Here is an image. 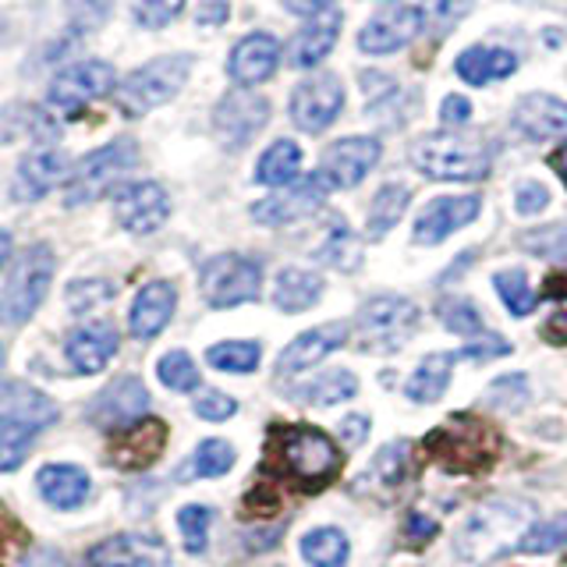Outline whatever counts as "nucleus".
Listing matches in <instances>:
<instances>
[{"label":"nucleus","mask_w":567,"mask_h":567,"mask_svg":"<svg viewBox=\"0 0 567 567\" xmlns=\"http://www.w3.org/2000/svg\"><path fill=\"white\" fill-rule=\"evenodd\" d=\"M532 528V507L525 501H486L457 528V557L465 564H486L518 549Z\"/></svg>","instance_id":"f257e3e1"},{"label":"nucleus","mask_w":567,"mask_h":567,"mask_svg":"<svg viewBox=\"0 0 567 567\" xmlns=\"http://www.w3.org/2000/svg\"><path fill=\"white\" fill-rule=\"evenodd\" d=\"M270 457H274V465L301 489L323 486L327 478L337 472V465H341V454H337L333 440L319 430H309V425L274 430Z\"/></svg>","instance_id":"f03ea898"},{"label":"nucleus","mask_w":567,"mask_h":567,"mask_svg":"<svg viewBox=\"0 0 567 567\" xmlns=\"http://www.w3.org/2000/svg\"><path fill=\"white\" fill-rule=\"evenodd\" d=\"M412 164L436 182H478L489 174V150L475 135H425L412 146Z\"/></svg>","instance_id":"7ed1b4c3"},{"label":"nucleus","mask_w":567,"mask_h":567,"mask_svg":"<svg viewBox=\"0 0 567 567\" xmlns=\"http://www.w3.org/2000/svg\"><path fill=\"white\" fill-rule=\"evenodd\" d=\"M188 68H192V61L185 58V53H174V58H156L150 64L135 68L114 93L117 111L124 117L150 114L153 106L177 96V89H182L185 79H188Z\"/></svg>","instance_id":"20e7f679"},{"label":"nucleus","mask_w":567,"mask_h":567,"mask_svg":"<svg viewBox=\"0 0 567 567\" xmlns=\"http://www.w3.org/2000/svg\"><path fill=\"white\" fill-rule=\"evenodd\" d=\"M50 277H53V252L50 245H32L22 252V259L14 262V270L4 284V295H0V319L11 327H22L25 319L40 309V301L50 291Z\"/></svg>","instance_id":"39448f33"},{"label":"nucleus","mask_w":567,"mask_h":567,"mask_svg":"<svg viewBox=\"0 0 567 567\" xmlns=\"http://www.w3.org/2000/svg\"><path fill=\"white\" fill-rule=\"evenodd\" d=\"M419 327V309L401 295L369 298L359 312V341L365 351H398Z\"/></svg>","instance_id":"423d86ee"},{"label":"nucleus","mask_w":567,"mask_h":567,"mask_svg":"<svg viewBox=\"0 0 567 567\" xmlns=\"http://www.w3.org/2000/svg\"><path fill=\"white\" fill-rule=\"evenodd\" d=\"M135 159H138V150H135L132 138H117V142H111V146L89 153L68 177L64 203L68 206H82V203L100 199V195L111 188L117 177L135 164Z\"/></svg>","instance_id":"0eeeda50"},{"label":"nucleus","mask_w":567,"mask_h":567,"mask_svg":"<svg viewBox=\"0 0 567 567\" xmlns=\"http://www.w3.org/2000/svg\"><path fill=\"white\" fill-rule=\"evenodd\" d=\"M199 284H203V298L213 309H230L259 295L262 266L245 256H217L203 266Z\"/></svg>","instance_id":"6e6552de"},{"label":"nucleus","mask_w":567,"mask_h":567,"mask_svg":"<svg viewBox=\"0 0 567 567\" xmlns=\"http://www.w3.org/2000/svg\"><path fill=\"white\" fill-rule=\"evenodd\" d=\"M114 89V68L106 61H82L61 71L50 85L47 103L64 117H79L89 103H96Z\"/></svg>","instance_id":"1a4fd4ad"},{"label":"nucleus","mask_w":567,"mask_h":567,"mask_svg":"<svg viewBox=\"0 0 567 567\" xmlns=\"http://www.w3.org/2000/svg\"><path fill=\"white\" fill-rule=\"evenodd\" d=\"M425 447L436 461H443L447 468H461V472H472V468H483L486 461L496 451V436L486 422L478 419H461L457 430H436Z\"/></svg>","instance_id":"9d476101"},{"label":"nucleus","mask_w":567,"mask_h":567,"mask_svg":"<svg viewBox=\"0 0 567 567\" xmlns=\"http://www.w3.org/2000/svg\"><path fill=\"white\" fill-rule=\"evenodd\" d=\"M150 408V390L142 386L138 377H117L114 383H106L100 394L89 404V422L100 430H128V425L142 422Z\"/></svg>","instance_id":"9b49d317"},{"label":"nucleus","mask_w":567,"mask_h":567,"mask_svg":"<svg viewBox=\"0 0 567 567\" xmlns=\"http://www.w3.org/2000/svg\"><path fill=\"white\" fill-rule=\"evenodd\" d=\"M330 185L323 182V174H312V177H298L284 192L270 195L252 206V217L266 227H284V224H295L301 217H309L319 206H323Z\"/></svg>","instance_id":"f8f14e48"},{"label":"nucleus","mask_w":567,"mask_h":567,"mask_svg":"<svg viewBox=\"0 0 567 567\" xmlns=\"http://www.w3.org/2000/svg\"><path fill=\"white\" fill-rule=\"evenodd\" d=\"M344 106V89L333 75H319L301 82L291 93V121L301 132H323L337 121Z\"/></svg>","instance_id":"ddd939ff"},{"label":"nucleus","mask_w":567,"mask_h":567,"mask_svg":"<svg viewBox=\"0 0 567 567\" xmlns=\"http://www.w3.org/2000/svg\"><path fill=\"white\" fill-rule=\"evenodd\" d=\"M377 159H380V142L377 138H365V135L341 138V142H333V146L327 150L319 174H323V182L330 188H354L372 167H377Z\"/></svg>","instance_id":"4468645a"},{"label":"nucleus","mask_w":567,"mask_h":567,"mask_svg":"<svg viewBox=\"0 0 567 567\" xmlns=\"http://www.w3.org/2000/svg\"><path fill=\"white\" fill-rule=\"evenodd\" d=\"M114 213L124 230H132V235H150V230H156L167 220L171 199L156 182H138V185H128L117 192Z\"/></svg>","instance_id":"2eb2a0df"},{"label":"nucleus","mask_w":567,"mask_h":567,"mask_svg":"<svg viewBox=\"0 0 567 567\" xmlns=\"http://www.w3.org/2000/svg\"><path fill=\"white\" fill-rule=\"evenodd\" d=\"M171 554L159 539L150 536H114L85 554L82 567H167Z\"/></svg>","instance_id":"dca6fc26"},{"label":"nucleus","mask_w":567,"mask_h":567,"mask_svg":"<svg viewBox=\"0 0 567 567\" xmlns=\"http://www.w3.org/2000/svg\"><path fill=\"white\" fill-rule=\"evenodd\" d=\"M348 337H351V330H348V323H341V319H337V323H323V327H316L309 333H301L288 348H284V354L277 359V372H280V377H298L301 369H312L316 362H323L330 351L344 348Z\"/></svg>","instance_id":"f3484780"},{"label":"nucleus","mask_w":567,"mask_h":567,"mask_svg":"<svg viewBox=\"0 0 567 567\" xmlns=\"http://www.w3.org/2000/svg\"><path fill=\"white\" fill-rule=\"evenodd\" d=\"M164 443H167L164 422L146 419V422L128 425V430H117L111 436V447H106V454H111V465H117V468H146L159 457Z\"/></svg>","instance_id":"a211bd4d"},{"label":"nucleus","mask_w":567,"mask_h":567,"mask_svg":"<svg viewBox=\"0 0 567 567\" xmlns=\"http://www.w3.org/2000/svg\"><path fill=\"white\" fill-rule=\"evenodd\" d=\"M266 117H270V103L262 96L230 93L227 100H220L213 124H217V135L224 138V146H245V142L266 124Z\"/></svg>","instance_id":"6ab92c4d"},{"label":"nucleus","mask_w":567,"mask_h":567,"mask_svg":"<svg viewBox=\"0 0 567 567\" xmlns=\"http://www.w3.org/2000/svg\"><path fill=\"white\" fill-rule=\"evenodd\" d=\"M53 422H58V404L47 394H40V390H32L25 383H11L0 390V425L40 433Z\"/></svg>","instance_id":"aec40b11"},{"label":"nucleus","mask_w":567,"mask_h":567,"mask_svg":"<svg viewBox=\"0 0 567 567\" xmlns=\"http://www.w3.org/2000/svg\"><path fill=\"white\" fill-rule=\"evenodd\" d=\"M475 217H478V195H447V199H436L415 220V241L436 245L447 235H454L457 227L472 224Z\"/></svg>","instance_id":"412c9836"},{"label":"nucleus","mask_w":567,"mask_h":567,"mask_svg":"<svg viewBox=\"0 0 567 567\" xmlns=\"http://www.w3.org/2000/svg\"><path fill=\"white\" fill-rule=\"evenodd\" d=\"M117 351V330L114 323H106V319H93V323H85L79 330H71L68 344H64V354L75 372H100L106 362L114 359Z\"/></svg>","instance_id":"4be33fe9"},{"label":"nucleus","mask_w":567,"mask_h":567,"mask_svg":"<svg viewBox=\"0 0 567 567\" xmlns=\"http://www.w3.org/2000/svg\"><path fill=\"white\" fill-rule=\"evenodd\" d=\"M277 64H280V47H277L274 35L252 32V35H245L235 50H230L227 71H230V79H235L238 85H259V82H266L274 75Z\"/></svg>","instance_id":"5701e85b"},{"label":"nucleus","mask_w":567,"mask_h":567,"mask_svg":"<svg viewBox=\"0 0 567 567\" xmlns=\"http://www.w3.org/2000/svg\"><path fill=\"white\" fill-rule=\"evenodd\" d=\"M174 306H177V291L167 280L146 284V288H142L132 301V319H128L132 333L138 337V341H150V337H156L171 323Z\"/></svg>","instance_id":"b1692460"},{"label":"nucleus","mask_w":567,"mask_h":567,"mask_svg":"<svg viewBox=\"0 0 567 567\" xmlns=\"http://www.w3.org/2000/svg\"><path fill=\"white\" fill-rule=\"evenodd\" d=\"M419 22H422V14L415 8H390L380 18H372V22L359 32V47L365 53L401 50L419 32Z\"/></svg>","instance_id":"393cba45"},{"label":"nucleus","mask_w":567,"mask_h":567,"mask_svg":"<svg viewBox=\"0 0 567 567\" xmlns=\"http://www.w3.org/2000/svg\"><path fill=\"white\" fill-rule=\"evenodd\" d=\"M68 171V159L58 150H40V153H29L22 164H18L14 174V199L18 203H32L47 195L53 185L61 182Z\"/></svg>","instance_id":"a878e982"},{"label":"nucleus","mask_w":567,"mask_h":567,"mask_svg":"<svg viewBox=\"0 0 567 567\" xmlns=\"http://www.w3.org/2000/svg\"><path fill=\"white\" fill-rule=\"evenodd\" d=\"M514 124L528 135V138H557L567 135V103L554 100V96H543V93H532L518 103L514 111Z\"/></svg>","instance_id":"bb28decb"},{"label":"nucleus","mask_w":567,"mask_h":567,"mask_svg":"<svg viewBox=\"0 0 567 567\" xmlns=\"http://www.w3.org/2000/svg\"><path fill=\"white\" fill-rule=\"evenodd\" d=\"M337 32H341V14H323V18H316V22H309L288 47L291 68H312L323 61L337 43Z\"/></svg>","instance_id":"cd10ccee"},{"label":"nucleus","mask_w":567,"mask_h":567,"mask_svg":"<svg viewBox=\"0 0 567 567\" xmlns=\"http://www.w3.org/2000/svg\"><path fill=\"white\" fill-rule=\"evenodd\" d=\"M35 486H40L43 501L50 507L71 511L89 496V475L75 465H47L40 478H35Z\"/></svg>","instance_id":"c85d7f7f"},{"label":"nucleus","mask_w":567,"mask_h":567,"mask_svg":"<svg viewBox=\"0 0 567 567\" xmlns=\"http://www.w3.org/2000/svg\"><path fill=\"white\" fill-rule=\"evenodd\" d=\"M457 362V354H425V359L419 362V369L412 372V380L404 383V398L415 401V404H433L443 390H447L451 383V369Z\"/></svg>","instance_id":"c756f323"},{"label":"nucleus","mask_w":567,"mask_h":567,"mask_svg":"<svg viewBox=\"0 0 567 567\" xmlns=\"http://www.w3.org/2000/svg\"><path fill=\"white\" fill-rule=\"evenodd\" d=\"M514 68H518V58H514L511 50H486V47L465 50L454 64V71L468 85H486L493 79H507Z\"/></svg>","instance_id":"7c9ffc66"},{"label":"nucleus","mask_w":567,"mask_h":567,"mask_svg":"<svg viewBox=\"0 0 567 567\" xmlns=\"http://www.w3.org/2000/svg\"><path fill=\"white\" fill-rule=\"evenodd\" d=\"M319 295H323V277L309 274V270H284L277 277V291L274 301L284 312H306L309 306H316Z\"/></svg>","instance_id":"2f4dec72"},{"label":"nucleus","mask_w":567,"mask_h":567,"mask_svg":"<svg viewBox=\"0 0 567 567\" xmlns=\"http://www.w3.org/2000/svg\"><path fill=\"white\" fill-rule=\"evenodd\" d=\"M298 167H301V150L295 146V142L280 138L274 142L270 150H266L259 156V167H256V182L262 185H291L298 177Z\"/></svg>","instance_id":"473e14b6"},{"label":"nucleus","mask_w":567,"mask_h":567,"mask_svg":"<svg viewBox=\"0 0 567 567\" xmlns=\"http://www.w3.org/2000/svg\"><path fill=\"white\" fill-rule=\"evenodd\" d=\"M354 390H359V380H354L351 372H327V377L312 380L309 386H298L295 398L312 408H330V404L348 401Z\"/></svg>","instance_id":"72a5a7b5"},{"label":"nucleus","mask_w":567,"mask_h":567,"mask_svg":"<svg viewBox=\"0 0 567 567\" xmlns=\"http://www.w3.org/2000/svg\"><path fill=\"white\" fill-rule=\"evenodd\" d=\"M301 557L312 567H344L348 560V539L337 528H312L301 539Z\"/></svg>","instance_id":"f704fd0d"},{"label":"nucleus","mask_w":567,"mask_h":567,"mask_svg":"<svg viewBox=\"0 0 567 567\" xmlns=\"http://www.w3.org/2000/svg\"><path fill=\"white\" fill-rule=\"evenodd\" d=\"M408 209V188L404 185H383L377 192L369 209V235L372 238H383L390 227H394Z\"/></svg>","instance_id":"c9c22d12"},{"label":"nucleus","mask_w":567,"mask_h":567,"mask_svg":"<svg viewBox=\"0 0 567 567\" xmlns=\"http://www.w3.org/2000/svg\"><path fill=\"white\" fill-rule=\"evenodd\" d=\"M230 465H235V447H230V443H224V440H206V443H199V447H195L192 465L182 475L185 478H192V475L213 478V475L230 472Z\"/></svg>","instance_id":"e433bc0d"},{"label":"nucleus","mask_w":567,"mask_h":567,"mask_svg":"<svg viewBox=\"0 0 567 567\" xmlns=\"http://www.w3.org/2000/svg\"><path fill=\"white\" fill-rule=\"evenodd\" d=\"M316 259L337 266V270H359V262H362V241L354 238L348 227H333L330 238L319 245Z\"/></svg>","instance_id":"4c0bfd02"},{"label":"nucleus","mask_w":567,"mask_h":567,"mask_svg":"<svg viewBox=\"0 0 567 567\" xmlns=\"http://www.w3.org/2000/svg\"><path fill=\"white\" fill-rule=\"evenodd\" d=\"M206 359L213 369L220 372H252L259 365V344L252 341H224V344H213L206 351Z\"/></svg>","instance_id":"58836bf2"},{"label":"nucleus","mask_w":567,"mask_h":567,"mask_svg":"<svg viewBox=\"0 0 567 567\" xmlns=\"http://www.w3.org/2000/svg\"><path fill=\"white\" fill-rule=\"evenodd\" d=\"M518 245L532 256L554 259V262H567V224H554V227H539V230H525L518 238Z\"/></svg>","instance_id":"ea45409f"},{"label":"nucleus","mask_w":567,"mask_h":567,"mask_svg":"<svg viewBox=\"0 0 567 567\" xmlns=\"http://www.w3.org/2000/svg\"><path fill=\"white\" fill-rule=\"evenodd\" d=\"M546 298L554 301V312L546 316L543 337L549 344H567V274L546 280Z\"/></svg>","instance_id":"a19ab883"},{"label":"nucleus","mask_w":567,"mask_h":567,"mask_svg":"<svg viewBox=\"0 0 567 567\" xmlns=\"http://www.w3.org/2000/svg\"><path fill=\"white\" fill-rule=\"evenodd\" d=\"M496 291H501L504 306L511 309V316H528L532 309H536V295L528 291V280L522 270H501L493 277Z\"/></svg>","instance_id":"79ce46f5"},{"label":"nucleus","mask_w":567,"mask_h":567,"mask_svg":"<svg viewBox=\"0 0 567 567\" xmlns=\"http://www.w3.org/2000/svg\"><path fill=\"white\" fill-rule=\"evenodd\" d=\"M209 522H213V511L199 507V504H188L177 511V528H182L188 554H203L206 549V536H209Z\"/></svg>","instance_id":"37998d69"},{"label":"nucleus","mask_w":567,"mask_h":567,"mask_svg":"<svg viewBox=\"0 0 567 567\" xmlns=\"http://www.w3.org/2000/svg\"><path fill=\"white\" fill-rule=\"evenodd\" d=\"M159 380H164V386L171 390H192V386H199V372H195V362L188 359L185 351H171L159 359Z\"/></svg>","instance_id":"c03bdc74"},{"label":"nucleus","mask_w":567,"mask_h":567,"mask_svg":"<svg viewBox=\"0 0 567 567\" xmlns=\"http://www.w3.org/2000/svg\"><path fill=\"white\" fill-rule=\"evenodd\" d=\"M408 475V443H386V447L372 461V478H380L383 486H398Z\"/></svg>","instance_id":"a18cd8bd"},{"label":"nucleus","mask_w":567,"mask_h":567,"mask_svg":"<svg viewBox=\"0 0 567 567\" xmlns=\"http://www.w3.org/2000/svg\"><path fill=\"white\" fill-rule=\"evenodd\" d=\"M440 319H443V327L461 333V337H472V333H483V319H478L475 306L465 298H447L440 306Z\"/></svg>","instance_id":"49530a36"},{"label":"nucleus","mask_w":567,"mask_h":567,"mask_svg":"<svg viewBox=\"0 0 567 567\" xmlns=\"http://www.w3.org/2000/svg\"><path fill=\"white\" fill-rule=\"evenodd\" d=\"M35 433L29 430H14V425H0V472H14L25 461L32 447Z\"/></svg>","instance_id":"de8ad7c7"},{"label":"nucleus","mask_w":567,"mask_h":567,"mask_svg":"<svg viewBox=\"0 0 567 567\" xmlns=\"http://www.w3.org/2000/svg\"><path fill=\"white\" fill-rule=\"evenodd\" d=\"M185 0H135L132 11H135V22L146 25V29H164L167 22H174L182 14Z\"/></svg>","instance_id":"09e8293b"},{"label":"nucleus","mask_w":567,"mask_h":567,"mask_svg":"<svg viewBox=\"0 0 567 567\" xmlns=\"http://www.w3.org/2000/svg\"><path fill=\"white\" fill-rule=\"evenodd\" d=\"M567 539V518H554V522H543V525H532L522 539L525 554H546Z\"/></svg>","instance_id":"8fccbe9b"},{"label":"nucleus","mask_w":567,"mask_h":567,"mask_svg":"<svg viewBox=\"0 0 567 567\" xmlns=\"http://www.w3.org/2000/svg\"><path fill=\"white\" fill-rule=\"evenodd\" d=\"M114 298V288L106 280H75L68 288V306L75 312H85V309H96L103 301Z\"/></svg>","instance_id":"3c124183"},{"label":"nucleus","mask_w":567,"mask_h":567,"mask_svg":"<svg viewBox=\"0 0 567 567\" xmlns=\"http://www.w3.org/2000/svg\"><path fill=\"white\" fill-rule=\"evenodd\" d=\"M489 401L496 408H522L528 401L525 377H518V372H511V377H501V380L489 386Z\"/></svg>","instance_id":"603ef678"},{"label":"nucleus","mask_w":567,"mask_h":567,"mask_svg":"<svg viewBox=\"0 0 567 567\" xmlns=\"http://www.w3.org/2000/svg\"><path fill=\"white\" fill-rule=\"evenodd\" d=\"M235 412H238L235 398L220 394V390H206V394L195 398V415H199V419H209V422H224V419H230Z\"/></svg>","instance_id":"864d4df0"},{"label":"nucleus","mask_w":567,"mask_h":567,"mask_svg":"<svg viewBox=\"0 0 567 567\" xmlns=\"http://www.w3.org/2000/svg\"><path fill=\"white\" fill-rule=\"evenodd\" d=\"M472 11V0H433L430 8V18L440 25V29H451L454 22H461Z\"/></svg>","instance_id":"5fc2aeb1"},{"label":"nucleus","mask_w":567,"mask_h":567,"mask_svg":"<svg viewBox=\"0 0 567 567\" xmlns=\"http://www.w3.org/2000/svg\"><path fill=\"white\" fill-rule=\"evenodd\" d=\"M504 354H511V344L504 341V337H486V341L478 344H468L457 351V359H504Z\"/></svg>","instance_id":"6e6d98bb"},{"label":"nucleus","mask_w":567,"mask_h":567,"mask_svg":"<svg viewBox=\"0 0 567 567\" xmlns=\"http://www.w3.org/2000/svg\"><path fill=\"white\" fill-rule=\"evenodd\" d=\"M546 203H549V192L543 188V185H536V182H528V185H522L518 192H514V206H518V213H539V209H546Z\"/></svg>","instance_id":"4d7b16f0"},{"label":"nucleus","mask_w":567,"mask_h":567,"mask_svg":"<svg viewBox=\"0 0 567 567\" xmlns=\"http://www.w3.org/2000/svg\"><path fill=\"white\" fill-rule=\"evenodd\" d=\"M436 536V522L433 518H425V514H408V522H404V539L408 543H430Z\"/></svg>","instance_id":"13d9d810"},{"label":"nucleus","mask_w":567,"mask_h":567,"mask_svg":"<svg viewBox=\"0 0 567 567\" xmlns=\"http://www.w3.org/2000/svg\"><path fill=\"white\" fill-rule=\"evenodd\" d=\"M440 117L443 124H465L472 117V103L465 96H447L440 106Z\"/></svg>","instance_id":"bf43d9fd"},{"label":"nucleus","mask_w":567,"mask_h":567,"mask_svg":"<svg viewBox=\"0 0 567 567\" xmlns=\"http://www.w3.org/2000/svg\"><path fill=\"white\" fill-rule=\"evenodd\" d=\"M365 433H369V419H362V415H351L341 422V440L348 443V447H359V443L365 440Z\"/></svg>","instance_id":"052dcab7"},{"label":"nucleus","mask_w":567,"mask_h":567,"mask_svg":"<svg viewBox=\"0 0 567 567\" xmlns=\"http://www.w3.org/2000/svg\"><path fill=\"white\" fill-rule=\"evenodd\" d=\"M227 18V0H206V4L199 8V14H195V22L199 25H220Z\"/></svg>","instance_id":"680f3d73"},{"label":"nucleus","mask_w":567,"mask_h":567,"mask_svg":"<svg viewBox=\"0 0 567 567\" xmlns=\"http://www.w3.org/2000/svg\"><path fill=\"white\" fill-rule=\"evenodd\" d=\"M284 4H288L295 14H319L323 8H330L333 0H284Z\"/></svg>","instance_id":"e2e57ef3"},{"label":"nucleus","mask_w":567,"mask_h":567,"mask_svg":"<svg viewBox=\"0 0 567 567\" xmlns=\"http://www.w3.org/2000/svg\"><path fill=\"white\" fill-rule=\"evenodd\" d=\"M549 167H554L564 177V185H567V146H560L554 156H549Z\"/></svg>","instance_id":"0e129e2a"},{"label":"nucleus","mask_w":567,"mask_h":567,"mask_svg":"<svg viewBox=\"0 0 567 567\" xmlns=\"http://www.w3.org/2000/svg\"><path fill=\"white\" fill-rule=\"evenodd\" d=\"M8 256H11V235L8 230H0V266L8 262Z\"/></svg>","instance_id":"69168bd1"},{"label":"nucleus","mask_w":567,"mask_h":567,"mask_svg":"<svg viewBox=\"0 0 567 567\" xmlns=\"http://www.w3.org/2000/svg\"><path fill=\"white\" fill-rule=\"evenodd\" d=\"M0 369H4V348H0Z\"/></svg>","instance_id":"338daca9"}]
</instances>
